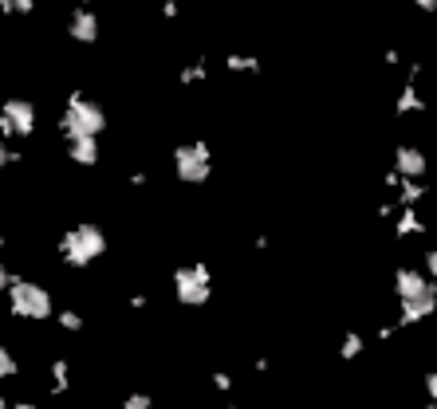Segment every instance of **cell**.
<instances>
[{
    "label": "cell",
    "mask_w": 437,
    "mask_h": 409,
    "mask_svg": "<svg viewBox=\"0 0 437 409\" xmlns=\"http://www.w3.org/2000/svg\"><path fill=\"white\" fill-rule=\"evenodd\" d=\"M103 252H107V232L98 229V225H91V220H79L75 229H67L60 236V256L67 268L95 264Z\"/></svg>",
    "instance_id": "obj_1"
},
{
    "label": "cell",
    "mask_w": 437,
    "mask_h": 409,
    "mask_svg": "<svg viewBox=\"0 0 437 409\" xmlns=\"http://www.w3.org/2000/svg\"><path fill=\"white\" fill-rule=\"evenodd\" d=\"M103 126H107L103 107L83 95H71V103H67V110H63V119H60L63 138H98Z\"/></svg>",
    "instance_id": "obj_2"
},
{
    "label": "cell",
    "mask_w": 437,
    "mask_h": 409,
    "mask_svg": "<svg viewBox=\"0 0 437 409\" xmlns=\"http://www.w3.org/2000/svg\"><path fill=\"white\" fill-rule=\"evenodd\" d=\"M8 311L16 319L44 323V319H51V291L44 284H32V279H16L8 288Z\"/></svg>",
    "instance_id": "obj_3"
},
{
    "label": "cell",
    "mask_w": 437,
    "mask_h": 409,
    "mask_svg": "<svg viewBox=\"0 0 437 409\" xmlns=\"http://www.w3.org/2000/svg\"><path fill=\"white\" fill-rule=\"evenodd\" d=\"M209 268L205 264H185L173 272V295H178V303H185V307H201V303L209 299Z\"/></svg>",
    "instance_id": "obj_4"
},
{
    "label": "cell",
    "mask_w": 437,
    "mask_h": 409,
    "mask_svg": "<svg viewBox=\"0 0 437 409\" xmlns=\"http://www.w3.org/2000/svg\"><path fill=\"white\" fill-rule=\"evenodd\" d=\"M36 134V107L28 98H8L0 107V138H28Z\"/></svg>",
    "instance_id": "obj_5"
},
{
    "label": "cell",
    "mask_w": 437,
    "mask_h": 409,
    "mask_svg": "<svg viewBox=\"0 0 437 409\" xmlns=\"http://www.w3.org/2000/svg\"><path fill=\"white\" fill-rule=\"evenodd\" d=\"M173 169L185 185H201L209 177V146L205 142H194V146H178L173 154Z\"/></svg>",
    "instance_id": "obj_6"
},
{
    "label": "cell",
    "mask_w": 437,
    "mask_h": 409,
    "mask_svg": "<svg viewBox=\"0 0 437 409\" xmlns=\"http://www.w3.org/2000/svg\"><path fill=\"white\" fill-rule=\"evenodd\" d=\"M398 291H402V299H406V319H422V315L434 307V288L422 284V276L402 272L398 276Z\"/></svg>",
    "instance_id": "obj_7"
},
{
    "label": "cell",
    "mask_w": 437,
    "mask_h": 409,
    "mask_svg": "<svg viewBox=\"0 0 437 409\" xmlns=\"http://www.w3.org/2000/svg\"><path fill=\"white\" fill-rule=\"evenodd\" d=\"M67 157L75 166H98V138H67Z\"/></svg>",
    "instance_id": "obj_8"
},
{
    "label": "cell",
    "mask_w": 437,
    "mask_h": 409,
    "mask_svg": "<svg viewBox=\"0 0 437 409\" xmlns=\"http://www.w3.org/2000/svg\"><path fill=\"white\" fill-rule=\"evenodd\" d=\"M71 36L75 40H83V44H91V40L98 36V20L91 12H75V20H71Z\"/></svg>",
    "instance_id": "obj_9"
},
{
    "label": "cell",
    "mask_w": 437,
    "mask_h": 409,
    "mask_svg": "<svg viewBox=\"0 0 437 409\" xmlns=\"http://www.w3.org/2000/svg\"><path fill=\"white\" fill-rule=\"evenodd\" d=\"M16 370H20V366H16L12 350L0 342V390H4V382H8V378H16Z\"/></svg>",
    "instance_id": "obj_10"
},
{
    "label": "cell",
    "mask_w": 437,
    "mask_h": 409,
    "mask_svg": "<svg viewBox=\"0 0 437 409\" xmlns=\"http://www.w3.org/2000/svg\"><path fill=\"white\" fill-rule=\"evenodd\" d=\"M60 327L63 331H83V315L79 311H60Z\"/></svg>",
    "instance_id": "obj_11"
},
{
    "label": "cell",
    "mask_w": 437,
    "mask_h": 409,
    "mask_svg": "<svg viewBox=\"0 0 437 409\" xmlns=\"http://www.w3.org/2000/svg\"><path fill=\"white\" fill-rule=\"evenodd\" d=\"M122 409H154V397H150V394H130Z\"/></svg>",
    "instance_id": "obj_12"
},
{
    "label": "cell",
    "mask_w": 437,
    "mask_h": 409,
    "mask_svg": "<svg viewBox=\"0 0 437 409\" xmlns=\"http://www.w3.org/2000/svg\"><path fill=\"white\" fill-rule=\"evenodd\" d=\"M32 4H36V0H0V8H4V12H28Z\"/></svg>",
    "instance_id": "obj_13"
},
{
    "label": "cell",
    "mask_w": 437,
    "mask_h": 409,
    "mask_svg": "<svg viewBox=\"0 0 437 409\" xmlns=\"http://www.w3.org/2000/svg\"><path fill=\"white\" fill-rule=\"evenodd\" d=\"M402 169H413V173H418V169H422V154H410V150H406V154H402Z\"/></svg>",
    "instance_id": "obj_14"
},
{
    "label": "cell",
    "mask_w": 437,
    "mask_h": 409,
    "mask_svg": "<svg viewBox=\"0 0 437 409\" xmlns=\"http://www.w3.org/2000/svg\"><path fill=\"white\" fill-rule=\"evenodd\" d=\"M8 409H40V406H32V401H16V406H8Z\"/></svg>",
    "instance_id": "obj_15"
},
{
    "label": "cell",
    "mask_w": 437,
    "mask_h": 409,
    "mask_svg": "<svg viewBox=\"0 0 437 409\" xmlns=\"http://www.w3.org/2000/svg\"><path fill=\"white\" fill-rule=\"evenodd\" d=\"M429 394L437 397V374H434V378H429Z\"/></svg>",
    "instance_id": "obj_16"
},
{
    "label": "cell",
    "mask_w": 437,
    "mask_h": 409,
    "mask_svg": "<svg viewBox=\"0 0 437 409\" xmlns=\"http://www.w3.org/2000/svg\"><path fill=\"white\" fill-rule=\"evenodd\" d=\"M429 268H434V276H437V252H429Z\"/></svg>",
    "instance_id": "obj_17"
},
{
    "label": "cell",
    "mask_w": 437,
    "mask_h": 409,
    "mask_svg": "<svg viewBox=\"0 0 437 409\" xmlns=\"http://www.w3.org/2000/svg\"><path fill=\"white\" fill-rule=\"evenodd\" d=\"M422 4H425V8H434V4H437V0H422Z\"/></svg>",
    "instance_id": "obj_18"
}]
</instances>
